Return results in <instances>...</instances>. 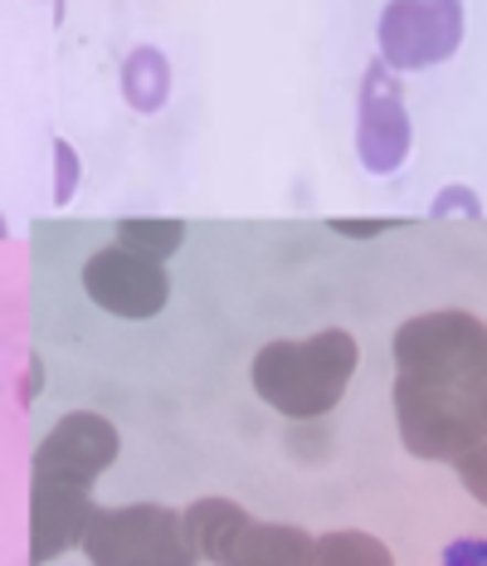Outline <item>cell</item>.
I'll return each mask as SVG.
<instances>
[{"label": "cell", "mask_w": 487, "mask_h": 566, "mask_svg": "<svg viewBox=\"0 0 487 566\" xmlns=\"http://www.w3.org/2000/svg\"><path fill=\"white\" fill-rule=\"evenodd\" d=\"M361 347L347 327H322L303 342H268L248 367V381L264 406L288 420H322L347 396Z\"/></svg>", "instance_id": "1"}, {"label": "cell", "mask_w": 487, "mask_h": 566, "mask_svg": "<svg viewBox=\"0 0 487 566\" xmlns=\"http://www.w3.org/2000/svg\"><path fill=\"white\" fill-rule=\"evenodd\" d=\"M390 352H395L400 376H410V381L458 386V391H478L487 381V323L478 313H420L395 327Z\"/></svg>", "instance_id": "2"}, {"label": "cell", "mask_w": 487, "mask_h": 566, "mask_svg": "<svg viewBox=\"0 0 487 566\" xmlns=\"http://www.w3.org/2000/svg\"><path fill=\"white\" fill-rule=\"evenodd\" d=\"M78 547L88 566H200L181 513L166 503L93 509Z\"/></svg>", "instance_id": "3"}, {"label": "cell", "mask_w": 487, "mask_h": 566, "mask_svg": "<svg viewBox=\"0 0 487 566\" xmlns=\"http://www.w3.org/2000/svg\"><path fill=\"white\" fill-rule=\"evenodd\" d=\"M395 424L400 444L430 464H454L463 450H473L487 434V416L473 391L410 381V376H395Z\"/></svg>", "instance_id": "4"}, {"label": "cell", "mask_w": 487, "mask_h": 566, "mask_svg": "<svg viewBox=\"0 0 487 566\" xmlns=\"http://www.w3.org/2000/svg\"><path fill=\"white\" fill-rule=\"evenodd\" d=\"M468 30L463 0H385L375 25V50L390 74H420L448 64Z\"/></svg>", "instance_id": "5"}, {"label": "cell", "mask_w": 487, "mask_h": 566, "mask_svg": "<svg viewBox=\"0 0 487 566\" xmlns=\"http://www.w3.org/2000/svg\"><path fill=\"white\" fill-rule=\"evenodd\" d=\"M414 147V123L405 113V93H400V74L375 64L361 74V108H356V157L371 176H390L405 167Z\"/></svg>", "instance_id": "6"}, {"label": "cell", "mask_w": 487, "mask_h": 566, "mask_svg": "<svg viewBox=\"0 0 487 566\" xmlns=\"http://www.w3.org/2000/svg\"><path fill=\"white\" fill-rule=\"evenodd\" d=\"M83 293L103 313L147 323L171 303V279H166V264H151V259L123 250V244H103L83 264Z\"/></svg>", "instance_id": "7"}, {"label": "cell", "mask_w": 487, "mask_h": 566, "mask_svg": "<svg viewBox=\"0 0 487 566\" xmlns=\"http://www.w3.org/2000/svg\"><path fill=\"white\" fill-rule=\"evenodd\" d=\"M117 450H123V434L108 416L98 410H68L44 430L40 450H34V479H68L93 489V479L108 474Z\"/></svg>", "instance_id": "8"}, {"label": "cell", "mask_w": 487, "mask_h": 566, "mask_svg": "<svg viewBox=\"0 0 487 566\" xmlns=\"http://www.w3.org/2000/svg\"><path fill=\"white\" fill-rule=\"evenodd\" d=\"M88 513H93V499L83 483L34 479L30 483V566H50L68 547H78Z\"/></svg>", "instance_id": "9"}, {"label": "cell", "mask_w": 487, "mask_h": 566, "mask_svg": "<svg viewBox=\"0 0 487 566\" xmlns=\"http://www.w3.org/2000/svg\"><path fill=\"white\" fill-rule=\"evenodd\" d=\"M313 542H317L313 533H303L293 523H258V517H248L224 566H313Z\"/></svg>", "instance_id": "10"}, {"label": "cell", "mask_w": 487, "mask_h": 566, "mask_svg": "<svg viewBox=\"0 0 487 566\" xmlns=\"http://www.w3.org/2000/svg\"><path fill=\"white\" fill-rule=\"evenodd\" d=\"M181 523H186V537H190V547H195V557L210 566H224L234 537L244 533L248 513L234 499H195L181 513Z\"/></svg>", "instance_id": "11"}, {"label": "cell", "mask_w": 487, "mask_h": 566, "mask_svg": "<svg viewBox=\"0 0 487 566\" xmlns=\"http://www.w3.org/2000/svg\"><path fill=\"white\" fill-rule=\"evenodd\" d=\"M171 98V59L157 44H137L123 59V103L133 113H161Z\"/></svg>", "instance_id": "12"}, {"label": "cell", "mask_w": 487, "mask_h": 566, "mask_svg": "<svg viewBox=\"0 0 487 566\" xmlns=\"http://www.w3.org/2000/svg\"><path fill=\"white\" fill-rule=\"evenodd\" d=\"M113 234H117V244H123V250L151 259V264L176 259V254H181V244H186V226H181V220H157V216L117 220Z\"/></svg>", "instance_id": "13"}, {"label": "cell", "mask_w": 487, "mask_h": 566, "mask_svg": "<svg viewBox=\"0 0 487 566\" xmlns=\"http://www.w3.org/2000/svg\"><path fill=\"white\" fill-rule=\"evenodd\" d=\"M313 566H395V557L380 537L347 527V533H327L313 542Z\"/></svg>", "instance_id": "14"}, {"label": "cell", "mask_w": 487, "mask_h": 566, "mask_svg": "<svg viewBox=\"0 0 487 566\" xmlns=\"http://www.w3.org/2000/svg\"><path fill=\"white\" fill-rule=\"evenodd\" d=\"M78 176H83V161H78L74 142L54 137V206H68V200H74Z\"/></svg>", "instance_id": "15"}, {"label": "cell", "mask_w": 487, "mask_h": 566, "mask_svg": "<svg viewBox=\"0 0 487 566\" xmlns=\"http://www.w3.org/2000/svg\"><path fill=\"white\" fill-rule=\"evenodd\" d=\"M434 220H448V216H463V220H483V196L473 186H444L430 206Z\"/></svg>", "instance_id": "16"}, {"label": "cell", "mask_w": 487, "mask_h": 566, "mask_svg": "<svg viewBox=\"0 0 487 566\" xmlns=\"http://www.w3.org/2000/svg\"><path fill=\"white\" fill-rule=\"evenodd\" d=\"M454 469H458V479H463V489L473 493L478 503H487V434L473 450H463L458 459H454Z\"/></svg>", "instance_id": "17"}, {"label": "cell", "mask_w": 487, "mask_h": 566, "mask_svg": "<svg viewBox=\"0 0 487 566\" xmlns=\"http://www.w3.org/2000/svg\"><path fill=\"white\" fill-rule=\"evenodd\" d=\"M331 234H347V240H375V234H390V230H400L405 220H390V216H371V220H351V216H337V220H327Z\"/></svg>", "instance_id": "18"}, {"label": "cell", "mask_w": 487, "mask_h": 566, "mask_svg": "<svg viewBox=\"0 0 487 566\" xmlns=\"http://www.w3.org/2000/svg\"><path fill=\"white\" fill-rule=\"evenodd\" d=\"M444 566H487V537H458V542H448Z\"/></svg>", "instance_id": "19"}, {"label": "cell", "mask_w": 487, "mask_h": 566, "mask_svg": "<svg viewBox=\"0 0 487 566\" xmlns=\"http://www.w3.org/2000/svg\"><path fill=\"white\" fill-rule=\"evenodd\" d=\"M44 386V361L30 357V371H25V386H20V406H34V396H40Z\"/></svg>", "instance_id": "20"}, {"label": "cell", "mask_w": 487, "mask_h": 566, "mask_svg": "<svg viewBox=\"0 0 487 566\" xmlns=\"http://www.w3.org/2000/svg\"><path fill=\"white\" fill-rule=\"evenodd\" d=\"M473 396H478V406H483V416H487V381L478 386V391H473Z\"/></svg>", "instance_id": "21"}, {"label": "cell", "mask_w": 487, "mask_h": 566, "mask_svg": "<svg viewBox=\"0 0 487 566\" xmlns=\"http://www.w3.org/2000/svg\"><path fill=\"white\" fill-rule=\"evenodd\" d=\"M0 240H6V216H0Z\"/></svg>", "instance_id": "22"}]
</instances>
